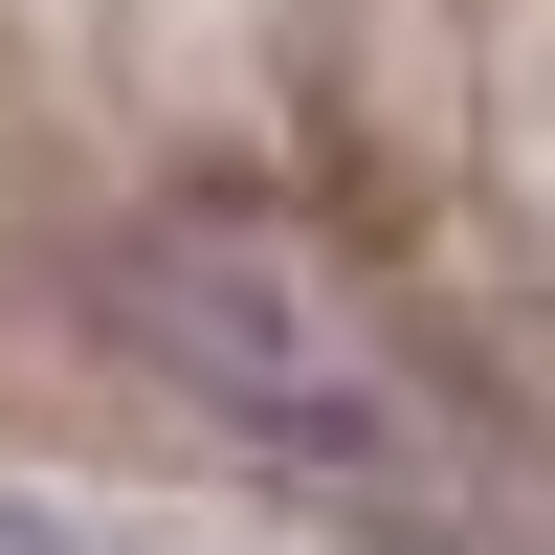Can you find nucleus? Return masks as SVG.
<instances>
[{
  "instance_id": "obj_1",
  "label": "nucleus",
  "mask_w": 555,
  "mask_h": 555,
  "mask_svg": "<svg viewBox=\"0 0 555 555\" xmlns=\"http://www.w3.org/2000/svg\"><path fill=\"white\" fill-rule=\"evenodd\" d=\"M112 311H133V356H156L201 423H245L267 467H334V489H423V423H400V356L356 334L334 289H311L289 245H133L112 267Z\"/></svg>"
},
{
  "instance_id": "obj_2",
  "label": "nucleus",
  "mask_w": 555,
  "mask_h": 555,
  "mask_svg": "<svg viewBox=\"0 0 555 555\" xmlns=\"http://www.w3.org/2000/svg\"><path fill=\"white\" fill-rule=\"evenodd\" d=\"M0 555H44V533H0Z\"/></svg>"
}]
</instances>
